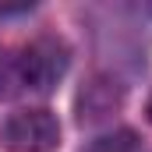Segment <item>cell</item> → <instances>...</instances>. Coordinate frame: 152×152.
<instances>
[{"instance_id": "cell-4", "label": "cell", "mask_w": 152, "mask_h": 152, "mask_svg": "<svg viewBox=\"0 0 152 152\" xmlns=\"http://www.w3.org/2000/svg\"><path fill=\"white\" fill-rule=\"evenodd\" d=\"M145 113H149V120H152V96H149V110H145Z\"/></svg>"}, {"instance_id": "cell-3", "label": "cell", "mask_w": 152, "mask_h": 152, "mask_svg": "<svg viewBox=\"0 0 152 152\" xmlns=\"http://www.w3.org/2000/svg\"><path fill=\"white\" fill-rule=\"evenodd\" d=\"M88 152H138V145H134V134L131 131H117V134L99 138Z\"/></svg>"}, {"instance_id": "cell-2", "label": "cell", "mask_w": 152, "mask_h": 152, "mask_svg": "<svg viewBox=\"0 0 152 152\" xmlns=\"http://www.w3.org/2000/svg\"><path fill=\"white\" fill-rule=\"evenodd\" d=\"M0 142H4L7 152H57V145H60V124L42 106L18 110V113H11L4 120Z\"/></svg>"}, {"instance_id": "cell-1", "label": "cell", "mask_w": 152, "mask_h": 152, "mask_svg": "<svg viewBox=\"0 0 152 152\" xmlns=\"http://www.w3.org/2000/svg\"><path fill=\"white\" fill-rule=\"evenodd\" d=\"M67 71V46L57 39H32L0 57V99L46 96Z\"/></svg>"}]
</instances>
